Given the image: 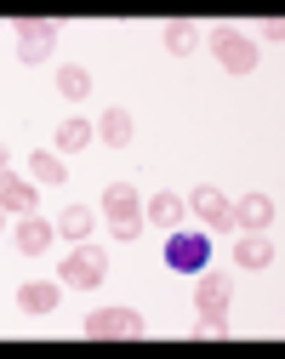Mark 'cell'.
<instances>
[{
  "mask_svg": "<svg viewBox=\"0 0 285 359\" xmlns=\"http://www.w3.org/2000/svg\"><path fill=\"white\" fill-rule=\"evenodd\" d=\"M211 57L228 69V74H251L257 69V40L246 29H217L211 34Z\"/></svg>",
  "mask_w": 285,
  "mask_h": 359,
  "instance_id": "2",
  "label": "cell"
},
{
  "mask_svg": "<svg viewBox=\"0 0 285 359\" xmlns=\"http://www.w3.org/2000/svg\"><path fill=\"white\" fill-rule=\"evenodd\" d=\"M29 183H34V189H40V183H46V189H63V183H69L63 154H46V149H40V154L29 160Z\"/></svg>",
  "mask_w": 285,
  "mask_h": 359,
  "instance_id": "13",
  "label": "cell"
},
{
  "mask_svg": "<svg viewBox=\"0 0 285 359\" xmlns=\"http://www.w3.org/2000/svg\"><path fill=\"white\" fill-rule=\"evenodd\" d=\"M149 325H142V313L137 308H98V313H86V337L91 342H109V337H142Z\"/></svg>",
  "mask_w": 285,
  "mask_h": 359,
  "instance_id": "4",
  "label": "cell"
},
{
  "mask_svg": "<svg viewBox=\"0 0 285 359\" xmlns=\"http://www.w3.org/2000/svg\"><path fill=\"white\" fill-rule=\"evenodd\" d=\"M0 229H6V222H0Z\"/></svg>",
  "mask_w": 285,
  "mask_h": 359,
  "instance_id": "22",
  "label": "cell"
},
{
  "mask_svg": "<svg viewBox=\"0 0 285 359\" xmlns=\"http://www.w3.org/2000/svg\"><path fill=\"white\" fill-rule=\"evenodd\" d=\"M63 285H74V291H91V285H103L109 280V251L103 245H91V240H80L69 257H63Z\"/></svg>",
  "mask_w": 285,
  "mask_h": 359,
  "instance_id": "1",
  "label": "cell"
},
{
  "mask_svg": "<svg viewBox=\"0 0 285 359\" xmlns=\"http://www.w3.org/2000/svg\"><path fill=\"white\" fill-rule=\"evenodd\" d=\"M166 52L171 57H188V52H200V23H166Z\"/></svg>",
  "mask_w": 285,
  "mask_h": 359,
  "instance_id": "17",
  "label": "cell"
},
{
  "mask_svg": "<svg viewBox=\"0 0 285 359\" xmlns=\"http://www.w3.org/2000/svg\"><path fill=\"white\" fill-rule=\"evenodd\" d=\"M206 257H211V240H206L200 229H177V234H171V245H166V262H171V268H183V274H200Z\"/></svg>",
  "mask_w": 285,
  "mask_h": 359,
  "instance_id": "5",
  "label": "cell"
},
{
  "mask_svg": "<svg viewBox=\"0 0 285 359\" xmlns=\"http://www.w3.org/2000/svg\"><path fill=\"white\" fill-rule=\"evenodd\" d=\"M34 200H40V189L29 183V177L0 171V211H12V217H34Z\"/></svg>",
  "mask_w": 285,
  "mask_h": 359,
  "instance_id": "6",
  "label": "cell"
},
{
  "mask_svg": "<svg viewBox=\"0 0 285 359\" xmlns=\"http://www.w3.org/2000/svg\"><path fill=\"white\" fill-rule=\"evenodd\" d=\"M188 211H194L200 222H211V229H234V205L223 200V189H194Z\"/></svg>",
  "mask_w": 285,
  "mask_h": 359,
  "instance_id": "9",
  "label": "cell"
},
{
  "mask_svg": "<svg viewBox=\"0 0 285 359\" xmlns=\"http://www.w3.org/2000/svg\"><path fill=\"white\" fill-rule=\"evenodd\" d=\"M58 234H63V240H74V245H80V240H91V205H69V211L58 217Z\"/></svg>",
  "mask_w": 285,
  "mask_h": 359,
  "instance_id": "19",
  "label": "cell"
},
{
  "mask_svg": "<svg viewBox=\"0 0 285 359\" xmlns=\"http://www.w3.org/2000/svg\"><path fill=\"white\" fill-rule=\"evenodd\" d=\"M91 137H98V131H91V120H63V126H58V149H63V154L86 149Z\"/></svg>",
  "mask_w": 285,
  "mask_h": 359,
  "instance_id": "20",
  "label": "cell"
},
{
  "mask_svg": "<svg viewBox=\"0 0 285 359\" xmlns=\"http://www.w3.org/2000/svg\"><path fill=\"white\" fill-rule=\"evenodd\" d=\"M58 297H63V285H52V280H29V285L18 291V308L40 320V313H52V308H58Z\"/></svg>",
  "mask_w": 285,
  "mask_h": 359,
  "instance_id": "12",
  "label": "cell"
},
{
  "mask_svg": "<svg viewBox=\"0 0 285 359\" xmlns=\"http://www.w3.org/2000/svg\"><path fill=\"white\" fill-rule=\"evenodd\" d=\"M58 92H63L69 103H80V97H91V74H86L80 63H63V69H58Z\"/></svg>",
  "mask_w": 285,
  "mask_h": 359,
  "instance_id": "18",
  "label": "cell"
},
{
  "mask_svg": "<svg viewBox=\"0 0 285 359\" xmlns=\"http://www.w3.org/2000/svg\"><path fill=\"white\" fill-rule=\"evenodd\" d=\"M103 217H109V229H114V222H142L137 189H131V183H109V189H103Z\"/></svg>",
  "mask_w": 285,
  "mask_h": 359,
  "instance_id": "7",
  "label": "cell"
},
{
  "mask_svg": "<svg viewBox=\"0 0 285 359\" xmlns=\"http://www.w3.org/2000/svg\"><path fill=\"white\" fill-rule=\"evenodd\" d=\"M228 302H234V280H228V274H200L194 308H200V313H228Z\"/></svg>",
  "mask_w": 285,
  "mask_h": 359,
  "instance_id": "8",
  "label": "cell"
},
{
  "mask_svg": "<svg viewBox=\"0 0 285 359\" xmlns=\"http://www.w3.org/2000/svg\"><path fill=\"white\" fill-rule=\"evenodd\" d=\"M234 262H240V268H268L274 262V240L268 234H246L240 245H234Z\"/></svg>",
  "mask_w": 285,
  "mask_h": 359,
  "instance_id": "15",
  "label": "cell"
},
{
  "mask_svg": "<svg viewBox=\"0 0 285 359\" xmlns=\"http://www.w3.org/2000/svg\"><path fill=\"white\" fill-rule=\"evenodd\" d=\"M234 229L268 234V229H274V200H268V194H246L240 205H234Z\"/></svg>",
  "mask_w": 285,
  "mask_h": 359,
  "instance_id": "11",
  "label": "cell"
},
{
  "mask_svg": "<svg viewBox=\"0 0 285 359\" xmlns=\"http://www.w3.org/2000/svg\"><path fill=\"white\" fill-rule=\"evenodd\" d=\"M12 240H18V251H23V257H46V251H52V240H58V222H40V217H23Z\"/></svg>",
  "mask_w": 285,
  "mask_h": 359,
  "instance_id": "10",
  "label": "cell"
},
{
  "mask_svg": "<svg viewBox=\"0 0 285 359\" xmlns=\"http://www.w3.org/2000/svg\"><path fill=\"white\" fill-rule=\"evenodd\" d=\"M6 160H12V149H6V143H0V171H6Z\"/></svg>",
  "mask_w": 285,
  "mask_h": 359,
  "instance_id": "21",
  "label": "cell"
},
{
  "mask_svg": "<svg viewBox=\"0 0 285 359\" xmlns=\"http://www.w3.org/2000/svg\"><path fill=\"white\" fill-rule=\"evenodd\" d=\"M98 137H103L109 149H126V143H131V114H126V109H103V114H98Z\"/></svg>",
  "mask_w": 285,
  "mask_h": 359,
  "instance_id": "14",
  "label": "cell"
},
{
  "mask_svg": "<svg viewBox=\"0 0 285 359\" xmlns=\"http://www.w3.org/2000/svg\"><path fill=\"white\" fill-rule=\"evenodd\" d=\"M12 34H18V57H23V63H46V57L58 52V34H63V29H58L52 18H46V23H40V18H18Z\"/></svg>",
  "mask_w": 285,
  "mask_h": 359,
  "instance_id": "3",
  "label": "cell"
},
{
  "mask_svg": "<svg viewBox=\"0 0 285 359\" xmlns=\"http://www.w3.org/2000/svg\"><path fill=\"white\" fill-rule=\"evenodd\" d=\"M142 217H149L154 229H183V200L177 194H154L149 205H142Z\"/></svg>",
  "mask_w": 285,
  "mask_h": 359,
  "instance_id": "16",
  "label": "cell"
}]
</instances>
